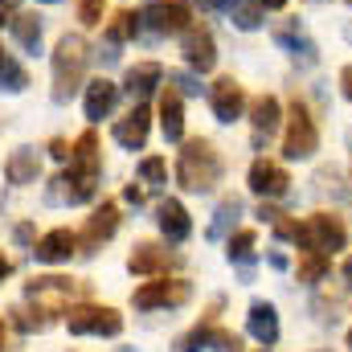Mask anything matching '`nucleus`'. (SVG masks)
Masks as SVG:
<instances>
[{
    "label": "nucleus",
    "mask_w": 352,
    "mask_h": 352,
    "mask_svg": "<svg viewBox=\"0 0 352 352\" xmlns=\"http://www.w3.org/2000/svg\"><path fill=\"white\" fill-rule=\"evenodd\" d=\"M12 238H16V242H29V238H33V226H29V221H21V226L12 230Z\"/></svg>",
    "instance_id": "nucleus-39"
},
{
    "label": "nucleus",
    "mask_w": 352,
    "mask_h": 352,
    "mask_svg": "<svg viewBox=\"0 0 352 352\" xmlns=\"http://www.w3.org/2000/svg\"><path fill=\"white\" fill-rule=\"evenodd\" d=\"M188 299H192V283L188 278H168V274H156L152 283L131 291V303L140 311H168V307H184Z\"/></svg>",
    "instance_id": "nucleus-6"
},
{
    "label": "nucleus",
    "mask_w": 352,
    "mask_h": 352,
    "mask_svg": "<svg viewBox=\"0 0 352 352\" xmlns=\"http://www.w3.org/2000/svg\"><path fill=\"white\" fill-rule=\"evenodd\" d=\"M176 180L188 192H209L221 180V156L209 140H184L180 160H176Z\"/></svg>",
    "instance_id": "nucleus-3"
},
{
    "label": "nucleus",
    "mask_w": 352,
    "mask_h": 352,
    "mask_svg": "<svg viewBox=\"0 0 352 352\" xmlns=\"http://www.w3.org/2000/svg\"><path fill=\"white\" fill-rule=\"evenodd\" d=\"M66 328L74 336H119L123 316L115 307H102V303H78V307L66 311Z\"/></svg>",
    "instance_id": "nucleus-8"
},
{
    "label": "nucleus",
    "mask_w": 352,
    "mask_h": 352,
    "mask_svg": "<svg viewBox=\"0 0 352 352\" xmlns=\"http://www.w3.org/2000/svg\"><path fill=\"white\" fill-rule=\"evenodd\" d=\"M152 25V33H184L188 29V4L184 0H160L152 8H144V16Z\"/></svg>",
    "instance_id": "nucleus-16"
},
{
    "label": "nucleus",
    "mask_w": 352,
    "mask_h": 352,
    "mask_svg": "<svg viewBox=\"0 0 352 352\" xmlns=\"http://www.w3.org/2000/svg\"><path fill=\"white\" fill-rule=\"evenodd\" d=\"M16 16V0H0V25Z\"/></svg>",
    "instance_id": "nucleus-38"
},
{
    "label": "nucleus",
    "mask_w": 352,
    "mask_h": 352,
    "mask_svg": "<svg viewBox=\"0 0 352 352\" xmlns=\"http://www.w3.org/2000/svg\"><path fill=\"white\" fill-rule=\"evenodd\" d=\"M349 349H352V332H349Z\"/></svg>",
    "instance_id": "nucleus-46"
},
{
    "label": "nucleus",
    "mask_w": 352,
    "mask_h": 352,
    "mask_svg": "<svg viewBox=\"0 0 352 352\" xmlns=\"http://www.w3.org/2000/svg\"><path fill=\"white\" fill-rule=\"evenodd\" d=\"M238 213H242V201L238 197H226L221 205H217V213H213V226H209V238L217 242V238H226V230L238 221Z\"/></svg>",
    "instance_id": "nucleus-27"
},
{
    "label": "nucleus",
    "mask_w": 352,
    "mask_h": 352,
    "mask_svg": "<svg viewBox=\"0 0 352 352\" xmlns=\"http://www.w3.org/2000/svg\"><path fill=\"white\" fill-rule=\"evenodd\" d=\"M316 148H320V127H316L311 111L295 98L291 119H287V135H283V156L287 160H307V156H316Z\"/></svg>",
    "instance_id": "nucleus-7"
},
{
    "label": "nucleus",
    "mask_w": 352,
    "mask_h": 352,
    "mask_svg": "<svg viewBox=\"0 0 352 352\" xmlns=\"http://www.w3.org/2000/svg\"><path fill=\"white\" fill-rule=\"evenodd\" d=\"M8 274H12V258H4V254H0V283H4Z\"/></svg>",
    "instance_id": "nucleus-41"
},
{
    "label": "nucleus",
    "mask_w": 352,
    "mask_h": 352,
    "mask_svg": "<svg viewBox=\"0 0 352 352\" xmlns=\"http://www.w3.org/2000/svg\"><path fill=\"white\" fill-rule=\"evenodd\" d=\"M180 54H184V62H188L192 70H201V74L217 66V45H213V33H209L205 25L184 29V45H180Z\"/></svg>",
    "instance_id": "nucleus-13"
},
{
    "label": "nucleus",
    "mask_w": 352,
    "mask_h": 352,
    "mask_svg": "<svg viewBox=\"0 0 352 352\" xmlns=\"http://www.w3.org/2000/svg\"><path fill=\"white\" fill-rule=\"evenodd\" d=\"M78 291H82V283L70 278V274H37V278L25 283V303L33 307V316H41L45 324H54L58 316L70 311V303H74Z\"/></svg>",
    "instance_id": "nucleus-2"
},
{
    "label": "nucleus",
    "mask_w": 352,
    "mask_h": 352,
    "mask_svg": "<svg viewBox=\"0 0 352 352\" xmlns=\"http://www.w3.org/2000/svg\"><path fill=\"white\" fill-rule=\"evenodd\" d=\"M160 78H164V70H160L156 62H140V66H131V70H127L123 90H127L131 98H148L152 90L160 87Z\"/></svg>",
    "instance_id": "nucleus-23"
},
{
    "label": "nucleus",
    "mask_w": 352,
    "mask_h": 352,
    "mask_svg": "<svg viewBox=\"0 0 352 352\" xmlns=\"http://www.w3.org/2000/svg\"><path fill=\"white\" fill-rule=\"evenodd\" d=\"M98 176H102L98 135L87 131V135H78V144H74L70 168L50 180L45 201H50V205H87V201H94V192H98Z\"/></svg>",
    "instance_id": "nucleus-1"
},
{
    "label": "nucleus",
    "mask_w": 352,
    "mask_h": 352,
    "mask_svg": "<svg viewBox=\"0 0 352 352\" xmlns=\"http://www.w3.org/2000/svg\"><path fill=\"white\" fill-rule=\"evenodd\" d=\"M70 254H78V234H70V230H50V234H41L37 242H33V258L37 263H70Z\"/></svg>",
    "instance_id": "nucleus-15"
},
{
    "label": "nucleus",
    "mask_w": 352,
    "mask_h": 352,
    "mask_svg": "<svg viewBox=\"0 0 352 352\" xmlns=\"http://www.w3.org/2000/svg\"><path fill=\"white\" fill-rule=\"evenodd\" d=\"M344 4H352V0H344Z\"/></svg>",
    "instance_id": "nucleus-50"
},
{
    "label": "nucleus",
    "mask_w": 352,
    "mask_h": 352,
    "mask_svg": "<svg viewBox=\"0 0 352 352\" xmlns=\"http://www.w3.org/2000/svg\"><path fill=\"white\" fill-rule=\"evenodd\" d=\"M258 352H270V349H258Z\"/></svg>",
    "instance_id": "nucleus-47"
},
{
    "label": "nucleus",
    "mask_w": 352,
    "mask_h": 352,
    "mask_svg": "<svg viewBox=\"0 0 352 352\" xmlns=\"http://www.w3.org/2000/svg\"><path fill=\"white\" fill-rule=\"evenodd\" d=\"M340 87H344V94L352 98V66H344V74H340Z\"/></svg>",
    "instance_id": "nucleus-40"
},
{
    "label": "nucleus",
    "mask_w": 352,
    "mask_h": 352,
    "mask_svg": "<svg viewBox=\"0 0 352 352\" xmlns=\"http://www.w3.org/2000/svg\"><path fill=\"white\" fill-rule=\"evenodd\" d=\"M328 266H332V258L328 254H316V250H307V258H299V283H320L324 274H328Z\"/></svg>",
    "instance_id": "nucleus-28"
},
{
    "label": "nucleus",
    "mask_w": 352,
    "mask_h": 352,
    "mask_svg": "<svg viewBox=\"0 0 352 352\" xmlns=\"http://www.w3.org/2000/svg\"><path fill=\"white\" fill-rule=\"evenodd\" d=\"M45 4H54V0H45Z\"/></svg>",
    "instance_id": "nucleus-48"
},
{
    "label": "nucleus",
    "mask_w": 352,
    "mask_h": 352,
    "mask_svg": "<svg viewBox=\"0 0 352 352\" xmlns=\"http://www.w3.org/2000/svg\"><path fill=\"white\" fill-rule=\"evenodd\" d=\"M156 226H160V234L168 238V242H184L188 234H192V221H188V209L180 205V201H160V209H156Z\"/></svg>",
    "instance_id": "nucleus-18"
},
{
    "label": "nucleus",
    "mask_w": 352,
    "mask_h": 352,
    "mask_svg": "<svg viewBox=\"0 0 352 352\" xmlns=\"http://www.w3.org/2000/svg\"><path fill=\"white\" fill-rule=\"evenodd\" d=\"M246 328H250V336H254L263 349H270V344L278 340V311H274L266 299H254V303H250V320H246Z\"/></svg>",
    "instance_id": "nucleus-19"
},
{
    "label": "nucleus",
    "mask_w": 352,
    "mask_h": 352,
    "mask_svg": "<svg viewBox=\"0 0 352 352\" xmlns=\"http://www.w3.org/2000/svg\"><path fill=\"white\" fill-rule=\"evenodd\" d=\"M102 4L107 0H78V21L82 25H98L102 21Z\"/></svg>",
    "instance_id": "nucleus-33"
},
{
    "label": "nucleus",
    "mask_w": 352,
    "mask_h": 352,
    "mask_svg": "<svg viewBox=\"0 0 352 352\" xmlns=\"http://www.w3.org/2000/svg\"><path fill=\"white\" fill-rule=\"evenodd\" d=\"M295 242H299L303 250H316V254H336V250L349 246V230H344V221L332 217V213H311L307 221H299Z\"/></svg>",
    "instance_id": "nucleus-5"
},
{
    "label": "nucleus",
    "mask_w": 352,
    "mask_h": 352,
    "mask_svg": "<svg viewBox=\"0 0 352 352\" xmlns=\"http://www.w3.org/2000/svg\"><path fill=\"white\" fill-rule=\"evenodd\" d=\"M148 131H152V111L144 102H135L119 123H115V144L127 148V152H140L148 144Z\"/></svg>",
    "instance_id": "nucleus-11"
},
{
    "label": "nucleus",
    "mask_w": 352,
    "mask_h": 352,
    "mask_svg": "<svg viewBox=\"0 0 352 352\" xmlns=\"http://www.w3.org/2000/svg\"><path fill=\"white\" fill-rule=\"evenodd\" d=\"M344 283H349V287H352V258H349V263H344Z\"/></svg>",
    "instance_id": "nucleus-44"
},
{
    "label": "nucleus",
    "mask_w": 352,
    "mask_h": 352,
    "mask_svg": "<svg viewBox=\"0 0 352 352\" xmlns=\"http://www.w3.org/2000/svg\"><path fill=\"white\" fill-rule=\"evenodd\" d=\"M254 242H258V234L254 230H238L234 238H230V263H250L254 258Z\"/></svg>",
    "instance_id": "nucleus-29"
},
{
    "label": "nucleus",
    "mask_w": 352,
    "mask_h": 352,
    "mask_svg": "<svg viewBox=\"0 0 352 352\" xmlns=\"http://www.w3.org/2000/svg\"><path fill=\"white\" fill-rule=\"evenodd\" d=\"M115 98H119V87H115V82H107V78L87 82V119H90V123L107 119V115H111V107H115Z\"/></svg>",
    "instance_id": "nucleus-22"
},
{
    "label": "nucleus",
    "mask_w": 352,
    "mask_h": 352,
    "mask_svg": "<svg viewBox=\"0 0 352 352\" xmlns=\"http://www.w3.org/2000/svg\"><path fill=\"white\" fill-rule=\"evenodd\" d=\"M0 58H4V50H0Z\"/></svg>",
    "instance_id": "nucleus-49"
},
{
    "label": "nucleus",
    "mask_w": 352,
    "mask_h": 352,
    "mask_svg": "<svg viewBox=\"0 0 352 352\" xmlns=\"http://www.w3.org/2000/svg\"><path fill=\"white\" fill-rule=\"evenodd\" d=\"M278 123H283V102H278L274 94L254 98V107H250V127H254V148H258V152L270 144V135L278 131Z\"/></svg>",
    "instance_id": "nucleus-14"
},
{
    "label": "nucleus",
    "mask_w": 352,
    "mask_h": 352,
    "mask_svg": "<svg viewBox=\"0 0 352 352\" xmlns=\"http://www.w3.org/2000/svg\"><path fill=\"white\" fill-rule=\"evenodd\" d=\"M29 87V74H25V66L21 62H12L8 54L0 58V90H25Z\"/></svg>",
    "instance_id": "nucleus-30"
},
{
    "label": "nucleus",
    "mask_w": 352,
    "mask_h": 352,
    "mask_svg": "<svg viewBox=\"0 0 352 352\" xmlns=\"http://www.w3.org/2000/svg\"><path fill=\"white\" fill-rule=\"evenodd\" d=\"M4 336H8V324L0 320V352H4Z\"/></svg>",
    "instance_id": "nucleus-43"
},
{
    "label": "nucleus",
    "mask_w": 352,
    "mask_h": 352,
    "mask_svg": "<svg viewBox=\"0 0 352 352\" xmlns=\"http://www.w3.org/2000/svg\"><path fill=\"white\" fill-rule=\"evenodd\" d=\"M140 176H144L148 184H164V180H168V164H164L160 156H148V160H140Z\"/></svg>",
    "instance_id": "nucleus-32"
},
{
    "label": "nucleus",
    "mask_w": 352,
    "mask_h": 352,
    "mask_svg": "<svg viewBox=\"0 0 352 352\" xmlns=\"http://www.w3.org/2000/svg\"><path fill=\"white\" fill-rule=\"evenodd\" d=\"M87 62H90L87 37L66 33V37L58 41V50H54V98H58V102H70V98H74V90L82 87Z\"/></svg>",
    "instance_id": "nucleus-4"
},
{
    "label": "nucleus",
    "mask_w": 352,
    "mask_h": 352,
    "mask_svg": "<svg viewBox=\"0 0 352 352\" xmlns=\"http://www.w3.org/2000/svg\"><path fill=\"white\" fill-rule=\"evenodd\" d=\"M37 176H41V156L33 148H16L4 160V180L8 184H37Z\"/></svg>",
    "instance_id": "nucleus-20"
},
{
    "label": "nucleus",
    "mask_w": 352,
    "mask_h": 352,
    "mask_svg": "<svg viewBox=\"0 0 352 352\" xmlns=\"http://www.w3.org/2000/svg\"><path fill=\"white\" fill-rule=\"evenodd\" d=\"M263 16H266L263 0H246V4H238V8H234V25H238V29H246V33H250V29H258V25H263Z\"/></svg>",
    "instance_id": "nucleus-31"
},
{
    "label": "nucleus",
    "mask_w": 352,
    "mask_h": 352,
    "mask_svg": "<svg viewBox=\"0 0 352 352\" xmlns=\"http://www.w3.org/2000/svg\"><path fill=\"white\" fill-rule=\"evenodd\" d=\"M213 352H242V340H238L234 332L217 328V336H213Z\"/></svg>",
    "instance_id": "nucleus-34"
},
{
    "label": "nucleus",
    "mask_w": 352,
    "mask_h": 352,
    "mask_svg": "<svg viewBox=\"0 0 352 352\" xmlns=\"http://www.w3.org/2000/svg\"><path fill=\"white\" fill-rule=\"evenodd\" d=\"M50 156H54V160H70V156H74V148H70L66 140H54V144H50Z\"/></svg>",
    "instance_id": "nucleus-36"
},
{
    "label": "nucleus",
    "mask_w": 352,
    "mask_h": 352,
    "mask_svg": "<svg viewBox=\"0 0 352 352\" xmlns=\"http://www.w3.org/2000/svg\"><path fill=\"white\" fill-rule=\"evenodd\" d=\"M180 263V254L156 246V242H135L131 254H127V270L140 274V278H156V274H168V266Z\"/></svg>",
    "instance_id": "nucleus-10"
},
{
    "label": "nucleus",
    "mask_w": 352,
    "mask_h": 352,
    "mask_svg": "<svg viewBox=\"0 0 352 352\" xmlns=\"http://www.w3.org/2000/svg\"><path fill=\"white\" fill-rule=\"evenodd\" d=\"M201 8H226V4H234V0H197Z\"/></svg>",
    "instance_id": "nucleus-42"
},
{
    "label": "nucleus",
    "mask_w": 352,
    "mask_h": 352,
    "mask_svg": "<svg viewBox=\"0 0 352 352\" xmlns=\"http://www.w3.org/2000/svg\"><path fill=\"white\" fill-rule=\"evenodd\" d=\"M213 336H217V320H213V316H205L197 328H188V332L176 340V352H205V349H213Z\"/></svg>",
    "instance_id": "nucleus-25"
},
{
    "label": "nucleus",
    "mask_w": 352,
    "mask_h": 352,
    "mask_svg": "<svg viewBox=\"0 0 352 352\" xmlns=\"http://www.w3.org/2000/svg\"><path fill=\"white\" fill-rule=\"evenodd\" d=\"M140 33V16H131V12H115L111 21H107V41L111 45H123V41H131Z\"/></svg>",
    "instance_id": "nucleus-26"
},
{
    "label": "nucleus",
    "mask_w": 352,
    "mask_h": 352,
    "mask_svg": "<svg viewBox=\"0 0 352 352\" xmlns=\"http://www.w3.org/2000/svg\"><path fill=\"white\" fill-rule=\"evenodd\" d=\"M287 184H291V176H287L283 164H274V160H254L250 164V188L258 197H283Z\"/></svg>",
    "instance_id": "nucleus-17"
},
{
    "label": "nucleus",
    "mask_w": 352,
    "mask_h": 352,
    "mask_svg": "<svg viewBox=\"0 0 352 352\" xmlns=\"http://www.w3.org/2000/svg\"><path fill=\"white\" fill-rule=\"evenodd\" d=\"M8 29H12V37H16L21 50H29V54L41 50V16H37V12H16V16L8 21Z\"/></svg>",
    "instance_id": "nucleus-24"
},
{
    "label": "nucleus",
    "mask_w": 352,
    "mask_h": 352,
    "mask_svg": "<svg viewBox=\"0 0 352 352\" xmlns=\"http://www.w3.org/2000/svg\"><path fill=\"white\" fill-rule=\"evenodd\" d=\"M160 131L168 144H180L184 140V102L176 90H164L160 94Z\"/></svg>",
    "instance_id": "nucleus-21"
},
{
    "label": "nucleus",
    "mask_w": 352,
    "mask_h": 352,
    "mask_svg": "<svg viewBox=\"0 0 352 352\" xmlns=\"http://www.w3.org/2000/svg\"><path fill=\"white\" fill-rule=\"evenodd\" d=\"M266 8H283V4H287V0H263Z\"/></svg>",
    "instance_id": "nucleus-45"
},
{
    "label": "nucleus",
    "mask_w": 352,
    "mask_h": 352,
    "mask_svg": "<svg viewBox=\"0 0 352 352\" xmlns=\"http://www.w3.org/2000/svg\"><path fill=\"white\" fill-rule=\"evenodd\" d=\"M115 230H119V205L115 201H102L94 213H90L87 230L78 234V254H98L102 250V242H111L115 238Z\"/></svg>",
    "instance_id": "nucleus-9"
},
{
    "label": "nucleus",
    "mask_w": 352,
    "mask_h": 352,
    "mask_svg": "<svg viewBox=\"0 0 352 352\" xmlns=\"http://www.w3.org/2000/svg\"><path fill=\"white\" fill-rule=\"evenodd\" d=\"M168 82H173L180 94H201V82H197V78H188V74H176V70H168Z\"/></svg>",
    "instance_id": "nucleus-35"
},
{
    "label": "nucleus",
    "mask_w": 352,
    "mask_h": 352,
    "mask_svg": "<svg viewBox=\"0 0 352 352\" xmlns=\"http://www.w3.org/2000/svg\"><path fill=\"white\" fill-rule=\"evenodd\" d=\"M123 201H127V205H144V188H140V184H127V188H123Z\"/></svg>",
    "instance_id": "nucleus-37"
},
{
    "label": "nucleus",
    "mask_w": 352,
    "mask_h": 352,
    "mask_svg": "<svg viewBox=\"0 0 352 352\" xmlns=\"http://www.w3.org/2000/svg\"><path fill=\"white\" fill-rule=\"evenodd\" d=\"M209 107H213V115H217V123H234V119H242V107H246V90L238 87V78H217L213 90H209Z\"/></svg>",
    "instance_id": "nucleus-12"
}]
</instances>
